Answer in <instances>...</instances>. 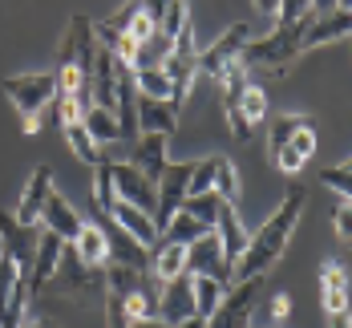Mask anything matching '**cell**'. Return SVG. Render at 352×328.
<instances>
[{
  "label": "cell",
  "mask_w": 352,
  "mask_h": 328,
  "mask_svg": "<svg viewBox=\"0 0 352 328\" xmlns=\"http://www.w3.org/2000/svg\"><path fill=\"white\" fill-rule=\"evenodd\" d=\"M211 190L223 199V203H231V207H235V199H239V171H235V162H231L227 154H214Z\"/></svg>",
  "instance_id": "f1b7e54d"
},
{
  "label": "cell",
  "mask_w": 352,
  "mask_h": 328,
  "mask_svg": "<svg viewBox=\"0 0 352 328\" xmlns=\"http://www.w3.org/2000/svg\"><path fill=\"white\" fill-rule=\"evenodd\" d=\"M190 296H195V316L211 320V312L223 304V296H227V284H214L207 276H190Z\"/></svg>",
  "instance_id": "484cf974"
},
{
  "label": "cell",
  "mask_w": 352,
  "mask_h": 328,
  "mask_svg": "<svg viewBox=\"0 0 352 328\" xmlns=\"http://www.w3.org/2000/svg\"><path fill=\"white\" fill-rule=\"evenodd\" d=\"M214 235H219V243H223V255L235 263L247 248V231L243 223H239V211L231 207V203H223V211H219V223H214Z\"/></svg>",
  "instance_id": "d4e9b609"
},
{
  "label": "cell",
  "mask_w": 352,
  "mask_h": 328,
  "mask_svg": "<svg viewBox=\"0 0 352 328\" xmlns=\"http://www.w3.org/2000/svg\"><path fill=\"white\" fill-rule=\"evenodd\" d=\"M36 239H41V231H33V227H21L16 219H12V211H4L0 215V243H4V259H12L16 263V272L29 280V267H33V255H36Z\"/></svg>",
  "instance_id": "7c38bea8"
},
{
  "label": "cell",
  "mask_w": 352,
  "mask_h": 328,
  "mask_svg": "<svg viewBox=\"0 0 352 328\" xmlns=\"http://www.w3.org/2000/svg\"><path fill=\"white\" fill-rule=\"evenodd\" d=\"M61 252H65V239H57L53 231H41L33 267H29V296H41V292H45V284H49V280H53V272H57Z\"/></svg>",
  "instance_id": "9a60e30c"
},
{
  "label": "cell",
  "mask_w": 352,
  "mask_h": 328,
  "mask_svg": "<svg viewBox=\"0 0 352 328\" xmlns=\"http://www.w3.org/2000/svg\"><path fill=\"white\" fill-rule=\"evenodd\" d=\"M203 235H207V227H203L199 219H190L186 211H178V215L162 227V235H158V239H162V243H182V248H190V243H195V239H203Z\"/></svg>",
  "instance_id": "f546056e"
},
{
  "label": "cell",
  "mask_w": 352,
  "mask_h": 328,
  "mask_svg": "<svg viewBox=\"0 0 352 328\" xmlns=\"http://www.w3.org/2000/svg\"><path fill=\"white\" fill-rule=\"evenodd\" d=\"M332 328H349V312H340V316H332Z\"/></svg>",
  "instance_id": "f35d334b"
},
{
  "label": "cell",
  "mask_w": 352,
  "mask_h": 328,
  "mask_svg": "<svg viewBox=\"0 0 352 328\" xmlns=\"http://www.w3.org/2000/svg\"><path fill=\"white\" fill-rule=\"evenodd\" d=\"M300 215H304V186H292V190L283 195V203L272 211V219L247 239L243 255L231 263V280H263V272L283 255V248H287V239H292Z\"/></svg>",
  "instance_id": "6da1fadb"
},
{
  "label": "cell",
  "mask_w": 352,
  "mask_h": 328,
  "mask_svg": "<svg viewBox=\"0 0 352 328\" xmlns=\"http://www.w3.org/2000/svg\"><path fill=\"white\" fill-rule=\"evenodd\" d=\"M312 17H316V4H312ZM308 17V21H312ZM308 21H300V25H276L267 36H255V41H247L243 53H239V65L247 73L251 69H267V73H283L304 49H300V36L308 29Z\"/></svg>",
  "instance_id": "7a4b0ae2"
},
{
  "label": "cell",
  "mask_w": 352,
  "mask_h": 328,
  "mask_svg": "<svg viewBox=\"0 0 352 328\" xmlns=\"http://www.w3.org/2000/svg\"><path fill=\"white\" fill-rule=\"evenodd\" d=\"M53 195V171L49 166H36L29 182H25V195H21V207L12 211V219L21 227H36L41 223V211H45V199Z\"/></svg>",
  "instance_id": "4fadbf2b"
},
{
  "label": "cell",
  "mask_w": 352,
  "mask_h": 328,
  "mask_svg": "<svg viewBox=\"0 0 352 328\" xmlns=\"http://www.w3.org/2000/svg\"><path fill=\"white\" fill-rule=\"evenodd\" d=\"M186 316H195V296H190V276H178L170 284H162V292H158V320H166L175 328Z\"/></svg>",
  "instance_id": "2e32d148"
},
{
  "label": "cell",
  "mask_w": 352,
  "mask_h": 328,
  "mask_svg": "<svg viewBox=\"0 0 352 328\" xmlns=\"http://www.w3.org/2000/svg\"><path fill=\"white\" fill-rule=\"evenodd\" d=\"M292 312V300L287 296H272V320H283Z\"/></svg>",
  "instance_id": "d590c367"
},
{
  "label": "cell",
  "mask_w": 352,
  "mask_h": 328,
  "mask_svg": "<svg viewBox=\"0 0 352 328\" xmlns=\"http://www.w3.org/2000/svg\"><path fill=\"white\" fill-rule=\"evenodd\" d=\"M320 288H324V308L328 316H340L349 312V267L344 263H324L320 267Z\"/></svg>",
  "instance_id": "7402d4cb"
},
{
  "label": "cell",
  "mask_w": 352,
  "mask_h": 328,
  "mask_svg": "<svg viewBox=\"0 0 352 328\" xmlns=\"http://www.w3.org/2000/svg\"><path fill=\"white\" fill-rule=\"evenodd\" d=\"M41 223H45V231H53V235H57V239H65V243H73V239L81 235V227H85V223H81V215L73 211V203L65 199V195H57V190L45 199Z\"/></svg>",
  "instance_id": "ac0fdd59"
},
{
  "label": "cell",
  "mask_w": 352,
  "mask_h": 328,
  "mask_svg": "<svg viewBox=\"0 0 352 328\" xmlns=\"http://www.w3.org/2000/svg\"><path fill=\"white\" fill-rule=\"evenodd\" d=\"M106 219H113V223H118V227H122V231H126L134 243H142L146 252L158 243V227H154V219L146 215V211H138V207H130V203H122V199L109 207Z\"/></svg>",
  "instance_id": "d6986e66"
},
{
  "label": "cell",
  "mask_w": 352,
  "mask_h": 328,
  "mask_svg": "<svg viewBox=\"0 0 352 328\" xmlns=\"http://www.w3.org/2000/svg\"><path fill=\"white\" fill-rule=\"evenodd\" d=\"M29 280L16 272L12 259L0 255V328H25L29 316Z\"/></svg>",
  "instance_id": "8992f818"
},
{
  "label": "cell",
  "mask_w": 352,
  "mask_h": 328,
  "mask_svg": "<svg viewBox=\"0 0 352 328\" xmlns=\"http://www.w3.org/2000/svg\"><path fill=\"white\" fill-rule=\"evenodd\" d=\"M81 126H85V134H89L98 146L118 142V138H122V130H118V118H113L109 109H102V106H89V109H85Z\"/></svg>",
  "instance_id": "4316f807"
},
{
  "label": "cell",
  "mask_w": 352,
  "mask_h": 328,
  "mask_svg": "<svg viewBox=\"0 0 352 328\" xmlns=\"http://www.w3.org/2000/svg\"><path fill=\"white\" fill-rule=\"evenodd\" d=\"M4 98L16 106L21 122L41 118V109L49 102H57V77L53 73H16V77H4Z\"/></svg>",
  "instance_id": "3957f363"
},
{
  "label": "cell",
  "mask_w": 352,
  "mask_h": 328,
  "mask_svg": "<svg viewBox=\"0 0 352 328\" xmlns=\"http://www.w3.org/2000/svg\"><path fill=\"white\" fill-rule=\"evenodd\" d=\"M259 288H263V280H235L223 296V304L211 312L207 328H247L251 312H255V300H259Z\"/></svg>",
  "instance_id": "52a82bcc"
},
{
  "label": "cell",
  "mask_w": 352,
  "mask_h": 328,
  "mask_svg": "<svg viewBox=\"0 0 352 328\" xmlns=\"http://www.w3.org/2000/svg\"><path fill=\"white\" fill-rule=\"evenodd\" d=\"M166 142L170 138H162V134H138L134 138V154H130V166L146 175L150 182H158V175L166 171Z\"/></svg>",
  "instance_id": "ffe728a7"
},
{
  "label": "cell",
  "mask_w": 352,
  "mask_h": 328,
  "mask_svg": "<svg viewBox=\"0 0 352 328\" xmlns=\"http://www.w3.org/2000/svg\"><path fill=\"white\" fill-rule=\"evenodd\" d=\"M352 29V8L349 4H316V17L308 21V29L300 36V49H316L328 41H344Z\"/></svg>",
  "instance_id": "9c48e42d"
},
{
  "label": "cell",
  "mask_w": 352,
  "mask_h": 328,
  "mask_svg": "<svg viewBox=\"0 0 352 328\" xmlns=\"http://www.w3.org/2000/svg\"><path fill=\"white\" fill-rule=\"evenodd\" d=\"M109 179H113V195L122 199V203H130V207H138L146 215L154 219L158 211V195H154V182L138 175L130 162H109Z\"/></svg>",
  "instance_id": "30bf717a"
},
{
  "label": "cell",
  "mask_w": 352,
  "mask_h": 328,
  "mask_svg": "<svg viewBox=\"0 0 352 328\" xmlns=\"http://www.w3.org/2000/svg\"><path fill=\"white\" fill-rule=\"evenodd\" d=\"M150 276H154V284L162 288V284H170L178 276H186V248L182 243H162L158 239V248L150 255Z\"/></svg>",
  "instance_id": "603a6c76"
},
{
  "label": "cell",
  "mask_w": 352,
  "mask_h": 328,
  "mask_svg": "<svg viewBox=\"0 0 352 328\" xmlns=\"http://www.w3.org/2000/svg\"><path fill=\"white\" fill-rule=\"evenodd\" d=\"M65 142H69V150H73V158H77V162H85V166H98V162H102V150H98V142L85 134V126H81V122L65 126Z\"/></svg>",
  "instance_id": "1f68e13d"
},
{
  "label": "cell",
  "mask_w": 352,
  "mask_h": 328,
  "mask_svg": "<svg viewBox=\"0 0 352 328\" xmlns=\"http://www.w3.org/2000/svg\"><path fill=\"white\" fill-rule=\"evenodd\" d=\"M195 175V162H166V171L154 182V195H158V211H154V227L162 235V227L182 211V199H186V186Z\"/></svg>",
  "instance_id": "5b68a950"
},
{
  "label": "cell",
  "mask_w": 352,
  "mask_h": 328,
  "mask_svg": "<svg viewBox=\"0 0 352 328\" xmlns=\"http://www.w3.org/2000/svg\"><path fill=\"white\" fill-rule=\"evenodd\" d=\"M182 211H186L190 219H199L207 231H214L219 211H223V199H219L214 190H207V195H186V199H182Z\"/></svg>",
  "instance_id": "4dcf8cb0"
},
{
  "label": "cell",
  "mask_w": 352,
  "mask_h": 328,
  "mask_svg": "<svg viewBox=\"0 0 352 328\" xmlns=\"http://www.w3.org/2000/svg\"><path fill=\"white\" fill-rule=\"evenodd\" d=\"M308 122H312L308 113H280V118H272V126H267V158H276L283 146L292 142V134L300 126H308Z\"/></svg>",
  "instance_id": "83f0119b"
},
{
  "label": "cell",
  "mask_w": 352,
  "mask_h": 328,
  "mask_svg": "<svg viewBox=\"0 0 352 328\" xmlns=\"http://www.w3.org/2000/svg\"><path fill=\"white\" fill-rule=\"evenodd\" d=\"M98 288H106V267L102 272L98 267H85L77 259V252L65 243V252L57 259V272L45 284V292H57V296H89V292H98Z\"/></svg>",
  "instance_id": "277c9868"
},
{
  "label": "cell",
  "mask_w": 352,
  "mask_h": 328,
  "mask_svg": "<svg viewBox=\"0 0 352 328\" xmlns=\"http://www.w3.org/2000/svg\"><path fill=\"white\" fill-rule=\"evenodd\" d=\"M69 248L77 252V259H81L85 267H98V272H102V267L109 263V243H106V235H102V227H98V223H85V227H81V235L73 239Z\"/></svg>",
  "instance_id": "cb8c5ba5"
},
{
  "label": "cell",
  "mask_w": 352,
  "mask_h": 328,
  "mask_svg": "<svg viewBox=\"0 0 352 328\" xmlns=\"http://www.w3.org/2000/svg\"><path fill=\"white\" fill-rule=\"evenodd\" d=\"M186 276H207L214 284L231 288V259L223 255V243H219L214 231H207L203 239H195L186 248Z\"/></svg>",
  "instance_id": "ba28073f"
},
{
  "label": "cell",
  "mask_w": 352,
  "mask_h": 328,
  "mask_svg": "<svg viewBox=\"0 0 352 328\" xmlns=\"http://www.w3.org/2000/svg\"><path fill=\"white\" fill-rule=\"evenodd\" d=\"M227 122H231V134H235L239 142H247V138L255 134V126L267 122V94H263L259 85H247L243 98H239V109H235Z\"/></svg>",
  "instance_id": "5bb4252c"
},
{
  "label": "cell",
  "mask_w": 352,
  "mask_h": 328,
  "mask_svg": "<svg viewBox=\"0 0 352 328\" xmlns=\"http://www.w3.org/2000/svg\"><path fill=\"white\" fill-rule=\"evenodd\" d=\"M332 223H336V235L349 243V235H352V207L344 203V199L336 203V211H332Z\"/></svg>",
  "instance_id": "e575fe53"
},
{
  "label": "cell",
  "mask_w": 352,
  "mask_h": 328,
  "mask_svg": "<svg viewBox=\"0 0 352 328\" xmlns=\"http://www.w3.org/2000/svg\"><path fill=\"white\" fill-rule=\"evenodd\" d=\"M94 203H98V211L109 215V207L118 203V195H113V179H109V162L102 158L98 166H94Z\"/></svg>",
  "instance_id": "d6a6232c"
},
{
  "label": "cell",
  "mask_w": 352,
  "mask_h": 328,
  "mask_svg": "<svg viewBox=\"0 0 352 328\" xmlns=\"http://www.w3.org/2000/svg\"><path fill=\"white\" fill-rule=\"evenodd\" d=\"M247 33H251V29H247L243 21H239V25H231V29L219 36L211 49H203V53H199V73H207V77H214V81H219L223 73H227L231 65H235V61H239L243 45L251 41Z\"/></svg>",
  "instance_id": "8fae6325"
},
{
  "label": "cell",
  "mask_w": 352,
  "mask_h": 328,
  "mask_svg": "<svg viewBox=\"0 0 352 328\" xmlns=\"http://www.w3.org/2000/svg\"><path fill=\"white\" fill-rule=\"evenodd\" d=\"M25 328H45V325H41V320H33V325H29V320H25Z\"/></svg>",
  "instance_id": "ab89813d"
},
{
  "label": "cell",
  "mask_w": 352,
  "mask_h": 328,
  "mask_svg": "<svg viewBox=\"0 0 352 328\" xmlns=\"http://www.w3.org/2000/svg\"><path fill=\"white\" fill-rule=\"evenodd\" d=\"M178 113L182 109L175 102H150V98H138V134H162V138H170L178 126Z\"/></svg>",
  "instance_id": "44dd1931"
},
{
  "label": "cell",
  "mask_w": 352,
  "mask_h": 328,
  "mask_svg": "<svg viewBox=\"0 0 352 328\" xmlns=\"http://www.w3.org/2000/svg\"><path fill=\"white\" fill-rule=\"evenodd\" d=\"M312 154H316V122L300 126V130L292 134V142L272 158V166H276L280 175H300V171L308 166V158H312Z\"/></svg>",
  "instance_id": "e0dca14e"
},
{
  "label": "cell",
  "mask_w": 352,
  "mask_h": 328,
  "mask_svg": "<svg viewBox=\"0 0 352 328\" xmlns=\"http://www.w3.org/2000/svg\"><path fill=\"white\" fill-rule=\"evenodd\" d=\"M320 182H324L328 190H336V195L349 203V195H352V171H349V162H344V166H324V171H320Z\"/></svg>",
  "instance_id": "836d02e7"
},
{
  "label": "cell",
  "mask_w": 352,
  "mask_h": 328,
  "mask_svg": "<svg viewBox=\"0 0 352 328\" xmlns=\"http://www.w3.org/2000/svg\"><path fill=\"white\" fill-rule=\"evenodd\" d=\"M130 328H170V325L158 320V316H150V320H130Z\"/></svg>",
  "instance_id": "8d00e7d4"
},
{
  "label": "cell",
  "mask_w": 352,
  "mask_h": 328,
  "mask_svg": "<svg viewBox=\"0 0 352 328\" xmlns=\"http://www.w3.org/2000/svg\"><path fill=\"white\" fill-rule=\"evenodd\" d=\"M175 328H207V320H203V316H186V320L175 325Z\"/></svg>",
  "instance_id": "74e56055"
}]
</instances>
